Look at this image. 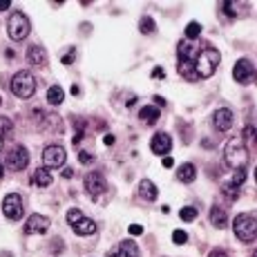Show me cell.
Listing matches in <instances>:
<instances>
[{
	"instance_id": "obj_26",
	"label": "cell",
	"mask_w": 257,
	"mask_h": 257,
	"mask_svg": "<svg viewBox=\"0 0 257 257\" xmlns=\"http://www.w3.org/2000/svg\"><path fill=\"white\" fill-rule=\"evenodd\" d=\"M186 40H190V43H193V40H197L199 36H201V25L197 23V20H193V23H188L186 25Z\"/></svg>"
},
{
	"instance_id": "obj_20",
	"label": "cell",
	"mask_w": 257,
	"mask_h": 257,
	"mask_svg": "<svg viewBox=\"0 0 257 257\" xmlns=\"http://www.w3.org/2000/svg\"><path fill=\"white\" fill-rule=\"evenodd\" d=\"M139 194H141V199H146V201H157L159 190H157V186L152 184L150 179H143L139 184Z\"/></svg>"
},
{
	"instance_id": "obj_45",
	"label": "cell",
	"mask_w": 257,
	"mask_h": 257,
	"mask_svg": "<svg viewBox=\"0 0 257 257\" xmlns=\"http://www.w3.org/2000/svg\"><path fill=\"white\" fill-rule=\"evenodd\" d=\"M251 257H257V253H253V255H251Z\"/></svg>"
},
{
	"instance_id": "obj_41",
	"label": "cell",
	"mask_w": 257,
	"mask_h": 257,
	"mask_svg": "<svg viewBox=\"0 0 257 257\" xmlns=\"http://www.w3.org/2000/svg\"><path fill=\"white\" fill-rule=\"evenodd\" d=\"M163 168H172V159L170 157H163Z\"/></svg>"
},
{
	"instance_id": "obj_36",
	"label": "cell",
	"mask_w": 257,
	"mask_h": 257,
	"mask_svg": "<svg viewBox=\"0 0 257 257\" xmlns=\"http://www.w3.org/2000/svg\"><path fill=\"white\" fill-rule=\"evenodd\" d=\"M208 257H228V253L222 251V248H215V251L208 253Z\"/></svg>"
},
{
	"instance_id": "obj_34",
	"label": "cell",
	"mask_w": 257,
	"mask_h": 257,
	"mask_svg": "<svg viewBox=\"0 0 257 257\" xmlns=\"http://www.w3.org/2000/svg\"><path fill=\"white\" fill-rule=\"evenodd\" d=\"M0 126H2V132H0V136H2V134H9V132H11V123L7 121V119H0Z\"/></svg>"
},
{
	"instance_id": "obj_19",
	"label": "cell",
	"mask_w": 257,
	"mask_h": 257,
	"mask_svg": "<svg viewBox=\"0 0 257 257\" xmlns=\"http://www.w3.org/2000/svg\"><path fill=\"white\" fill-rule=\"evenodd\" d=\"M52 181H54L52 170H47V168H36V170H34L32 184H36L38 188H47V186H52Z\"/></svg>"
},
{
	"instance_id": "obj_14",
	"label": "cell",
	"mask_w": 257,
	"mask_h": 257,
	"mask_svg": "<svg viewBox=\"0 0 257 257\" xmlns=\"http://www.w3.org/2000/svg\"><path fill=\"white\" fill-rule=\"evenodd\" d=\"M139 246H136V242H132V239H123L121 244H119L114 251L110 253L107 257H139Z\"/></svg>"
},
{
	"instance_id": "obj_29",
	"label": "cell",
	"mask_w": 257,
	"mask_h": 257,
	"mask_svg": "<svg viewBox=\"0 0 257 257\" xmlns=\"http://www.w3.org/2000/svg\"><path fill=\"white\" fill-rule=\"evenodd\" d=\"M81 219H83V213H81V210H76V208L67 210V224H69V226H74V224L81 222Z\"/></svg>"
},
{
	"instance_id": "obj_43",
	"label": "cell",
	"mask_w": 257,
	"mask_h": 257,
	"mask_svg": "<svg viewBox=\"0 0 257 257\" xmlns=\"http://www.w3.org/2000/svg\"><path fill=\"white\" fill-rule=\"evenodd\" d=\"M2 175H5V170H2V165H0V179H2Z\"/></svg>"
},
{
	"instance_id": "obj_33",
	"label": "cell",
	"mask_w": 257,
	"mask_h": 257,
	"mask_svg": "<svg viewBox=\"0 0 257 257\" xmlns=\"http://www.w3.org/2000/svg\"><path fill=\"white\" fill-rule=\"evenodd\" d=\"M128 233L130 235H143V226H139V224H130Z\"/></svg>"
},
{
	"instance_id": "obj_38",
	"label": "cell",
	"mask_w": 257,
	"mask_h": 257,
	"mask_svg": "<svg viewBox=\"0 0 257 257\" xmlns=\"http://www.w3.org/2000/svg\"><path fill=\"white\" fill-rule=\"evenodd\" d=\"M11 7V0H0V11H7Z\"/></svg>"
},
{
	"instance_id": "obj_4",
	"label": "cell",
	"mask_w": 257,
	"mask_h": 257,
	"mask_svg": "<svg viewBox=\"0 0 257 257\" xmlns=\"http://www.w3.org/2000/svg\"><path fill=\"white\" fill-rule=\"evenodd\" d=\"M233 230L237 235V239H242L244 244H253L257 237V222H255V213H242L235 217L233 222Z\"/></svg>"
},
{
	"instance_id": "obj_10",
	"label": "cell",
	"mask_w": 257,
	"mask_h": 257,
	"mask_svg": "<svg viewBox=\"0 0 257 257\" xmlns=\"http://www.w3.org/2000/svg\"><path fill=\"white\" fill-rule=\"evenodd\" d=\"M105 177L101 175V172H96V170H92V172H88L85 175V190H88V194L92 199H98L103 193H105Z\"/></svg>"
},
{
	"instance_id": "obj_11",
	"label": "cell",
	"mask_w": 257,
	"mask_h": 257,
	"mask_svg": "<svg viewBox=\"0 0 257 257\" xmlns=\"http://www.w3.org/2000/svg\"><path fill=\"white\" fill-rule=\"evenodd\" d=\"M47 228H49V217H45L40 213L30 215L27 222H25V233L27 235H43L47 233Z\"/></svg>"
},
{
	"instance_id": "obj_35",
	"label": "cell",
	"mask_w": 257,
	"mask_h": 257,
	"mask_svg": "<svg viewBox=\"0 0 257 257\" xmlns=\"http://www.w3.org/2000/svg\"><path fill=\"white\" fill-rule=\"evenodd\" d=\"M152 78H157V81L165 78V69L163 67H155V69H152Z\"/></svg>"
},
{
	"instance_id": "obj_18",
	"label": "cell",
	"mask_w": 257,
	"mask_h": 257,
	"mask_svg": "<svg viewBox=\"0 0 257 257\" xmlns=\"http://www.w3.org/2000/svg\"><path fill=\"white\" fill-rule=\"evenodd\" d=\"M208 217H210V224H213L215 228H219V230L228 228V215H226V210H224L222 206H213Z\"/></svg>"
},
{
	"instance_id": "obj_8",
	"label": "cell",
	"mask_w": 257,
	"mask_h": 257,
	"mask_svg": "<svg viewBox=\"0 0 257 257\" xmlns=\"http://www.w3.org/2000/svg\"><path fill=\"white\" fill-rule=\"evenodd\" d=\"M65 159H67V152L63 146H47L43 150V163L45 168H63Z\"/></svg>"
},
{
	"instance_id": "obj_5",
	"label": "cell",
	"mask_w": 257,
	"mask_h": 257,
	"mask_svg": "<svg viewBox=\"0 0 257 257\" xmlns=\"http://www.w3.org/2000/svg\"><path fill=\"white\" fill-rule=\"evenodd\" d=\"M7 32H9L11 40H25L32 32L30 18H27L23 11H14V14L9 16V23H7Z\"/></svg>"
},
{
	"instance_id": "obj_12",
	"label": "cell",
	"mask_w": 257,
	"mask_h": 257,
	"mask_svg": "<svg viewBox=\"0 0 257 257\" xmlns=\"http://www.w3.org/2000/svg\"><path fill=\"white\" fill-rule=\"evenodd\" d=\"M150 150L159 157H168V152L172 150V139L165 132H157L150 141Z\"/></svg>"
},
{
	"instance_id": "obj_27",
	"label": "cell",
	"mask_w": 257,
	"mask_h": 257,
	"mask_svg": "<svg viewBox=\"0 0 257 257\" xmlns=\"http://www.w3.org/2000/svg\"><path fill=\"white\" fill-rule=\"evenodd\" d=\"M179 217H181V222H194V219L199 217V210L194 208V206H184V208L179 210Z\"/></svg>"
},
{
	"instance_id": "obj_13",
	"label": "cell",
	"mask_w": 257,
	"mask_h": 257,
	"mask_svg": "<svg viewBox=\"0 0 257 257\" xmlns=\"http://www.w3.org/2000/svg\"><path fill=\"white\" fill-rule=\"evenodd\" d=\"M213 123L219 132H228L233 128V112L228 110V107H219L213 114Z\"/></svg>"
},
{
	"instance_id": "obj_39",
	"label": "cell",
	"mask_w": 257,
	"mask_h": 257,
	"mask_svg": "<svg viewBox=\"0 0 257 257\" xmlns=\"http://www.w3.org/2000/svg\"><path fill=\"white\" fill-rule=\"evenodd\" d=\"M72 177H74V170L72 168H65L63 170V179H72Z\"/></svg>"
},
{
	"instance_id": "obj_6",
	"label": "cell",
	"mask_w": 257,
	"mask_h": 257,
	"mask_svg": "<svg viewBox=\"0 0 257 257\" xmlns=\"http://www.w3.org/2000/svg\"><path fill=\"white\" fill-rule=\"evenodd\" d=\"M30 165V152L25 146H14L7 152V168L14 170V172H23L25 168Z\"/></svg>"
},
{
	"instance_id": "obj_21",
	"label": "cell",
	"mask_w": 257,
	"mask_h": 257,
	"mask_svg": "<svg viewBox=\"0 0 257 257\" xmlns=\"http://www.w3.org/2000/svg\"><path fill=\"white\" fill-rule=\"evenodd\" d=\"M194 177H197V168H194L193 163H181L179 168H177V179L184 181V184L194 181Z\"/></svg>"
},
{
	"instance_id": "obj_25",
	"label": "cell",
	"mask_w": 257,
	"mask_h": 257,
	"mask_svg": "<svg viewBox=\"0 0 257 257\" xmlns=\"http://www.w3.org/2000/svg\"><path fill=\"white\" fill-rule=\"evenodd\" d=\"M239 188H242V186L235 184L233 179L224 181V184H222V194H224V197H228V199H237L239 197Z\"/></svg>"
},
{
	"instance_id": "obj_2",
	"label": "cell",
	"mask_w": 257,
	"mask_h": 257,
	"mask_svg": "<svg viewBox=\"0 0 257 257\" xmlns=\"http://www.w3.org/2000/svg\"><path fill=\"white\" fill-rule=\"evenodd\" d=\"M224 161L230 170H239V168H246L248 163V152L246 146H244L239 139H230L224 148Z\"/></svg>"
},
{
	"instance_id": "obj_42",
	"label": "cell",
	"mask_w": 257,
	"mask_h": 257,
	"mask_svg": "<svg viewBox=\"0 0 257 257\" xmlns=\"http://www.w3.org/2000/svg\"><path fill=\"white\" fill-rule=\"evenodd\" d=\"M103 141H105L107 146H112V143H114V136H112V134H107V136H105V139H103Z\"/></svg>"
},
{
	"instance_id": "obj_16",
	"label": "cell",
	"mask_w": 257,
	"mask_h": 257,
	"mask_svg": "<svg viewBox=\"0 0 257 257\" xmlns=\"http://www.w3.org/2000/svg\"><path fill=\"white\" fill-rule=\"evenodd\" d=\"M197 43H190V40H181L179 45H177V56H179V61H190V63H194V59H197Z\"/></svg>"
},
{
	"instance_id": "obj_30",
	"label": "cell",
	"mask_w": 257,
	"mask_h": 257,
	"mask_svg": "<svg viewBox=\"0 0 257 257\" xmlns=\"http://www.w3.org/2000/svg\"><path fill=\"white\" fill-rule=\"evenodd\" d=\"M172 242L179 244V246H184V244L188 242V235H186L184 230H175V233H172Z\"/></svg>"
},
{
	"instance_id": "obj_24",
	"label": "cell",
	"mask_w": 257,
	"mask_h": 257,
	"mask_svg": "<svg viewBox=\"0 0 257 257\" xmlns=\"http://www.w3.org/2000/svg\"><path fill=\"white\" fill-rule=\"evenodd\" d=\"M177 72L181 74L184 78H188V81H194V63H190V61H179L177 63Z\"/></svg>"
},
{
	"instance_id": "obj_44",
	"label": "cell",
	"mask_w": 257,
	"mask_h": 257,
	"mask_svg": "<svg viewBox=\"0 0 257 257\" xmlns=\"http://www.w3.org/2000/svg\"><path fill=\"white\" fill-rule=\"evenodd\" d=\"M2 143H5V141H2V136H0V150H2Z\"/></svg>"
},
{
	"instance_id": "obj_37",
	"label": "cell",
	"mask_w": 257,
	"mask_h": 257,
	"mask_svg": "<svg viewBox=\"0 0 257 257\" xmlns=\"http://www.w3.org/2000/svg\"><path fill=\"white\" fill-rule=\"evenodd\" d=\"M244 136H246V139H253V136H255V128H253V126H246V130H244Z\"/></svg>"
},
{
	"instance_id": "obj_31",
	"label": "cell",
	"mask_w": 257,
	"mask_h": 257,
	"mask_svg": "<svg viewBox=\"0 0 257 257\" xmlns=\"http://www.w3.org/2000/svg\"><path fill=\"white\" fill-rule=\"evenodd\" d=\"M78 161H81L83 165H90L94 161V157L90 155V152H85V150H78Z\"/></svg>"
},
{
	"instance_id": "obj_32",
	"label": "cell",
	"mask_w": 257,
	"mask_h": 257,
	"mask_svg": "<svg viewBox=\"0 0 257 257\" xmlns=\"http://www.w3.org/2000/svg\"><path fill=\"white\" fill-rule=\"evenodd\" d=\"M74 56H76V49H69V52L63 56V65H72L74 63Z\"/></svg>"
},
{
	"instance_id": "obj_40",
	"label": "cell",
	"mask_w": 257,
	"mask_h": 257,
	"mask_svg": "<svg viewBox=\"0 0 257 257\" xmlns=\"http://www.w3.org/2000/svg\"><path fill=\"white\" fill-rule=\"evenodd\" d=\"M165 105V98H161V96H155V107H163Z\"/></svg>"
},
{
	"instance_id": "obj_7",
	"label": "cell",
	"mask_w": 257,
	"mask_h": 257,
	"mask_svg": "<svg viewBox=\"0 0 257 257\" xmlns=\"http://www.w3.org/2000/svg\"><path fill=\"white\" fill-rule=\"evenodd\" d=\"M2 213H5L7 219H11V222H18V219L23 217V213H25L23 197H20L18 193L7 194L5 201H2Z\"/></svg>"
},
{
	"instance_id": "obj_22",
	"label": "cell",
	"mask_w": 257,
	"mask_h": 257,
	"mask_svg": "<svg viewBox=\"0 0 257 257\" xmlns=\"http://www.w3.org/2000/svg\"><path fill=\"white\" fill-rule=\"evenodd\" d=\"M159 107H155V105H146V107H141V112H139V117H141V121L143 123H148V126H152V123H157L159 121Z\"/></svg>"
},
{
	"instance_id": "obj_23",
	"label": "cell",
	"mask_w": 257,
	"mask_h": 257,
	"mask_svg": "<svg viewBox=\"0 0 257 257\" xmlns=\"http://www.w3.org/2000/svg\"><path fill=\"white\" fill-rule=\"evenodd\" d=\"M65 101V92L61 85H52V88L47 90V103L49 105H61V103Z\"/></svg>"
},
{
	"instance_id": "obj_3",
	"label": "cell",
	"mask_w": 257,
	"mask_h": 257,
	"mask_svg": "<svg viewBox=\"0 0 257 257\" xmlns=\"http://www.w3.org/2000/svg\"><path fill=\"white\" fill-rule=\"evenodd\" d=\"M36 88H38V83H36L34 74L27 72V69L16 72L14 78H11V92H14L18 98H23V101H27V98L34 96Z\"/></svg>"
},
{
	"instance_id": "obj_28",
	"label": "cell",
	"mask_w": 257,
	"mask_h": 257,
	"mask_svg": "<svg viewBox=\"0 0 257 257\" xmlns=\"http://www.w3.org/2000/svg\"><path fill=\"white\" fill-rule=\"evenodd\" d=\"M139 30L143 32V34H152V32H155V20H152L150 16H146V18H141Z\"/></svg>"
},
{
	"instance_id": "obj_15",
	"label": "cell",
	"mask_w": 257,
	"mask_h": 257,
	"mask_svg": "<svg viewBox=\"0 0 257 257\" xmlns=\"http://www.w3.org/2000/svg\"><path fill=\"white\" fill-rule=\"evenodd\" d=\"M27 63L34 65V67H45V63H47V52H45L40 45H30V47H27Z\"/></svg>"
},
{
	"instance_id": "obj_1",
	"label": "cell",
	"mask_w": 257,
	"mask_h": 257,
	"mask_svg": "<svg viewBox=\"0 0 257 257\" xmlns=\"http://www.w3.org/2000/svg\"><path fill=\"white\" fill-rule=\"evenodd\" d=\"M219 67V52L210 45H206L194 59V76L197 78H210Z\"/></svg>"
},
{
	"instance_id": "obj_9",
	"label": "cell",
	"mask_w": 257,
	"mask_h": 257,
	"mask_svg": "<svg viewBox=\"0 0 257 257\" xmlns=\"http://www.w3.org/2000/svg\"><path fill=\"white\" fill-rule=\"evenodd\" d=\"M233 78L237 83H242V85L253 83V78H255V63L251 59H239L233 67Z\"/></svg>"
},
{
	"instance_id": "obj_17",
	"label": "cell",
	"mask_w": 257,
	"mask_h": 257,
	"mask_svg": "<svg viewBox=\"0 0 257 257\" xmlns=\"http://www.w3.org/2000/svg\"><path fill=\"white\" fill-rule=\"evenodd\" d=\"M72 228H74V233L81 235V237H88V235H94V233L98 230V228H96V222H94V219H90V217H85V215H83L81 222H76Z\"/></svg>"
}]
</instances>
